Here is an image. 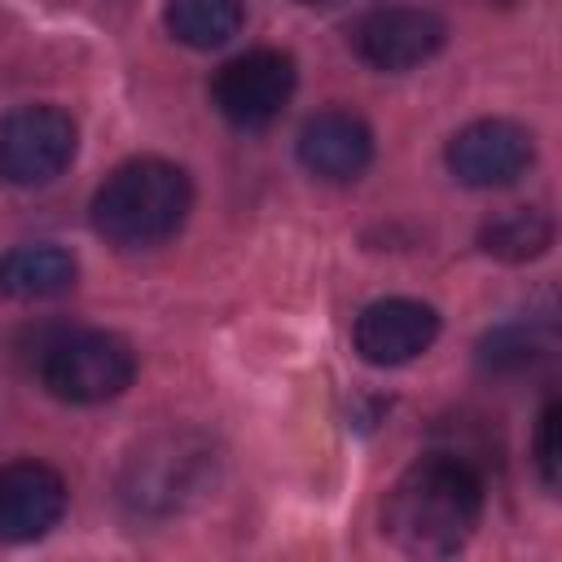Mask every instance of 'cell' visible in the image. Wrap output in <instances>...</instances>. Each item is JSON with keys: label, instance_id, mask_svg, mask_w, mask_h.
Instances as JSON below:
<instances>
[{"label": "cell", "instance_id": "1", "mask_svg": "<svg viewBox=\"0 0 562 562\" xmlns=\"http://www.w3.org/2000/svg\"><path fill=\"white\" fill-rule=\"evenodd\" d=\"M483 514V483L461 457H422L408 465L382 505V531L413 558L457 553Z\"/></svg>", "mask_w": 562, "mask_h": 562}, {"label": "cell", "instance_id": "2", "mask_svg": "<svg viewBox=\"0 0 562 562\" xmlns=\"http://www.w3.org/2000/svg\"><path fill=\"white\" fill-rule=\"evenodd\" d=\"M193 206L189 176L167 158H132L105 176L92 198L97 233L119 250H145L167 241Z\"/></svg>", "mask_w": 562, "mask_h": 562}, {"label": "cell", "instance_id": "3", "mask_svg": "<svg viewBox=\"0 0 562 562\" xmlns=\"http://www.w3.org/2000/svg\"><path fill=\"white\" fill-rule=\"evenodd\" d=\"M136 378V356L119 334L66 329L40 347V382L66 404H105Z\"/></svg>", "mask_w": 562, "mask_h": 562}, {"label": "cell", "instance_id": "4", "mask_svg": "<svg viewBox=\"0 0 562 562\" xmlns=\"http://www.w3.org/2000/svg\"><path fill=\"white\" fill-rule=\"evenodd\" d=\"M211 448L193 435H158L154 443H145L123 474V501L136 514H171L180 509L189 496H198V487L206 483L211 470Z\"/></svg>", "mask_w": 562, "mask_h": 562}, {"label": "cell", "instance_id": "5", "mask_svg": "<svg viewBox=\"0 0 562 562\" xmlns=\"http://www.w3.org/2000/svg\"><path fill=\"white\" fill-rule=\"evenodd\" d=\"M75 158V123L57 105H22L0 119V176L9 184H48Z\"/></svg>", "mask_w": 562, "mask_h": 562}, {"label": "cell", "instance_id": "6", "mask_svg": "<svg viewBox=\"0 0 562 562\" xmlns=\"http://www.w3.org/2000/svg\"><path fill=\"white\" fill-rule=\"evenodd\" d=\"M211 97L228 123L268 127L294 97V57L277 53V48H250L220 66Z\"/></svg>", "mask_w": 562, "mask_h": 562}, {"label": "cell", "instance_id": "7", "mask_svg": "<svg viewBox=\"0 0 562 562\" xmlns=\"http://www.w3.org/2000/svg\"><path fill=\"white\" fill-rule=\"evenodd\" d=\"M448 40V26L439 13L422 4H382L364 13L351 31L356 57L369 61L373 70H413L430 61Z\"/></svg>", "mask_w": 562, "mask_h": 562}, {"label": "cell", "instance_id": "8", "mask_svg": "<svg viewBox=\"0 0 562 562\" xmlns=\"http://www.w3.org/2000/svg\"><path fill=\"white\" fill-rule=\"evenodd\" d=\"M531 132L514 119H479L465 123L448 140V171L470 189H501L514 184L531 167Z\"/></svg>", "mask_w": 562, "mask_h": 562}, {"label": "cell", "instance_id": "9", "mask_svg": "<svg viewBox=\"0 0 562 562\" xmlns=\"http://www.w3.org/2000/svg\"><path fill=\"white\" fill-rule=\"evenodd\" d=\"M356 351L378 369L417 360L439 338V312L422 299H378L356 316Z\"/></svg>", "mask_w": 562, "mask_h": 562}, {"label": "cell", "instance_id": "10", "mask_svg": "<svg viewBox=\"0 0 562 562\" xmlns=\"http://www.w3.org/2000/svg\"><path fill=\"white\" fill-rule=\"evenodd\" d=\"M66 514V479L44 461L0 465V544L48 536Z\"/></svg>", "mask_w": 562, "mask_h": 562}, {"label": "cell", "instance_id": "11", "mask_svg": "<svg viewBox=\"0 0 562 562\" xmlns=\"http://www.w3.org/2000/svg\"><path fill=\"white\" fill-rule=\"evenodd\" d=\"M299 162L321 180L347 184L373 162V132L351 110H321L299 132Z\"/></svg>", "mask_w": 562, "mask_h": 562}, {"label": "cell", "instance_id": "12", "mask_svg": "<svg viewBox=\"0 0 562 562\" xmlns=\"http://www.w3.org/2000/svg\"><path fill=\"white\" fill-rule=\"evenodd\" d=\"M75 255L61 246H18L0 259V290L13 299H53L75 285Z\"/></svg>", "mask_w": 562, "mask_h": 562}, {"label": "cell", "instance_id": "13", "mask_svg": "<svg viewBox=\"0 0 562 562\" xmlns=\"http://www.w3.org/2000/svg\"><path fill=\"white\" fill-rule=\"evenodd\" d=\"M162 22L189 48H220L241 31L246 9L241 0H167Z\"/></svg>", "mask_w": 562, "mask_h": 562}, {"label": "cell", "instance_id": "14", "mask_svg": "<svg viewBox=\"0 0 562 562\" xmlns=\"http://www.w3.org/2000/svg\"><path fill=\"white\" fill-rule=\"evenodd\" d=\"M479 241H483L487 255H496V259H505V263H527V259H536V255L549 250L553 224H549V215L536 211V206H509V211H501V215H492V220L483 224Z\"/></svg>", "mask_w": 562, "mask_h": 562}, {"label": "cell", "instance_id": "15", "mask_svg": "<svg viewBox=\"0 0 562 562\" xmlns=\"http://www.w3.org/2000/svg\"><path fill=\"white\" fill-rule=\"evenodd\" d=\"M558 465H562V408L558 400H549L536 422V470L544 487H558Z\"/></svg>", "mask_w": 562, "mask_h": 562}, {"label": "cell", "instance_id": "16", "mask_svg": "<svg viewBox=\"0 0 562 562\" xmlns=\"http://www.w3.org/2000/svg\"><path fill=\"white\" fill-rule=\"evenodd\" d=\"M299 4H325V0H299Z\"/></svg>", "mask_w": 562, "mask_h": 562}]
</instances>
